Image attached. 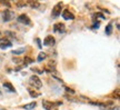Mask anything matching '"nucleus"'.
Masks as SVG:
<instances>
[{"label":"nucleus","instance_id":"1","mask_svg":"<svg viewBox=\"0 0 120 110\" xmlns=\"http://www.w3.org/2000/svg\"><path fill=\"white\" fill-rule=\"evenodd\" d=\"M29 83L34 88H41V86H42V82L40 80V78L38 76H36V75H34V76H31L29 78Z\"/></svg>","mask_w":120,"mask_h":110},{"label":"nucleus","instance_id":"2","mask_svg":"<svg viewBox=\"0 0 120 110\" xmlns=\"http://www.w3.org/2000/svg\"><path fill=\"white\" fill-rule=\"evenodd\" d=\"M58 105H60V102L55 103V102L48 101V100H43L42 101V107L45 108V110H58V108H57Z\"/></svg>","mask_w":120,"mask_h":110},{"label":"nucleus","instance_id":"3","mask_svg":"<svg viewBox=\"0 0 120 110\" xmlns=\"http://www.w3.org/2000/svg\"><path fill=\"white\" fill-rule=\"evenodd\" d=\"M61 9H62V2H58L52 9V16L53 17H59L60 13H61Z\"/></svg>","mask_w":120,"mask_h":110},{"label":"nucleus","instance_id":"4","mask_svg":"<svg viewBox=\"0 0 120 110\" xmlns=\"http://www.w3.org/2000/svg\"><path fill=\"white\" fill-rule=\"evenodd\" d=\"M13 16H15L13 12L12 11H10V10H4V12H2V19H4V22L10 21V20L13 18Z\"/></svg>","mask_w":120,"mask_h":110},{"label":"nucleus","instance_id":"5","mask_svg":"<svg viewBox=\"0 0 120 110\" xmlns=\"http://www.w3.org/2000/svg\"><path fill=\"white\" fill-rule=\"evenodd\" d=\"M17 20L20 22V23H23V25H30V23H31L29 17L27 16L26 13H22V15H20V16L18 17Z\"/></svg>","mask_w":120,"mask_h":110},{"label":"nucleus","instance_id":"6","mask_svg":"<svg viewBox=\"0 0 120 110\" xmlns=\"http://www.w3.org/2000/svg\"><path fill=\"white\" fill-rule=\"evenodd\" d=\"M56 43V40H55V38L52 37V36H47L46 38H45V40H43V45L46 47H51L53 46Z\"/></svg>","mask_w":120,"mask_h":110},{"label":"nucleus","instance_id":"7","mask_svg":"<svg viewBox=\"0 0 120 110\" xmlns=\"http://www.w3.org/2000/svg\"><path fill=\"white\" fill-rule=\"evenodd\" d=\"M64 30H66V26L64 23H61V22L55 23V26H53V31L55 32H64Z\"/></svg>","mask_w":120,"mask_h":110},{"label":"nucleus","instance_id":"8","mask_svg":"<svg viewBox=\"0 0 120 110\" xmlns=\"http://www.w3.org/2000/svg\"><path fill=\"white\" fill-rule=\"evenodd\" d=\"M61 15H62V18H64V19H66V20H73V19H75V16H73L72 13L69 11L68 9H64Z\"/></svg>","mask_w":120,"mask_h":110},{"label":"nucleus","instance_id":"9","mask_svg":"<svg viewBox=\"0 0 120 110\" xmlns=\"http://www.w3.org/2000/svg\"><path fill=\"white\" fill-rule=\"evenodd\" d=\"M9 47H11V42L9 41L8 39H0V49H7Z\"/></svg>","mask_w":120,"mask_h":110},{"label":"nucleus","instance_id":"10","mask_svg":"<svg viewBox=\"0 0 120 110\" xmlns=\"http://www.w3.org/2000/svg\"><path fill=\"white\" fill-rule=\"evenodd\" d=\"M36 106H37V102L34 101V102L27 103V105H25L22 108H23V109H26V110H32V109H34V108H36Z\"/></svg>","mask_w":120,"mask_h":110},{"label":"nucleus","instance_id":"11","mask_svg":"<svg viewBox=\"0 0 120 110\" xmlns=\"http://www.w3.org/2000/svg\"><path fill=\"white\" fill-rule=\"evenodd\" d=\"M4 88H8L9 90L11 91V92H16V89H15V87H13V86L11 85L10 82H4Z\"/></svg>","mask_w":120,"mask_h":110},{"label":"nucleus","instance_id":"12","mask_svg":"<svg viewBox=\"0 0 120 110\" xmlns=\"http://www.w3.org/2000/svg\"><path fill=\"white\" fill-rule=\"evenodd\" d=\"M27 4H29L31 8H38L39 6H40V4H39L38 1H28Z\"/></svg>","mask_w":120,"mask_h":110},{"label":"nucleus","instance_id":"13","mask_svg":"<svg viewBox=\"0 0 120 110\" xmlns=\"http://www.w3.org/2000/svg\"><path fill=\"white\" fill-rule=\"evenodd\" d=\"M25 51H26L25 48H20V49H17V50H12L11 53H12V55H21V53H23Z\"/></svg>","mask_w":120,"mask_h":110},{"label":"nucleus","instance_id":"14","mask_svg":"<svg viewBox=\"0 0 120 110\" xmlns=\"http://www.w3.org/2000/svg\"><path fill=\"white\" fill-rule=\"evenodd\" d=\"M46 57H47V55H46L45 52H40V53L38 55V58H37V60H38L39 62H40V61H42V60L46 59Z\"/></svg>","mask_w":120,"mask_h":110},{"label":"nucleus","instance_id":"15","mask_svg":"<svg viewBox=\"0 0 120 110\" xmlns=\"http://www.w3.org/2000/svg\"><path fill=\"white\" fill-rule=\"evenodd\" d=\"M111 32H112V25L111 23H109V25L106 27V34H111Z\"/></svg>","mask_w":120,"mask_h":110},{"label":"nucleus","instance_id":"16","mask_svg":"<svg viewBox=\"0 0 120 110\" xmlns=\"http://www.w3.org/2000/svg\"><path fill=\"white\" fill-rule=\"evenodd\" d=\"M22 61H25V64H34V59H31L29 57H25Z\"/></svg>","mask_w":120,"mask_h":110},{"label":"nucleus","instance_id":"17","mask_svg":"<svg viewBox=\"0 0 120 110\" xmlns=\"http://www.w3.org/2000/svg\"><path fill=\"white\" fill-rule=\"evenodd\" d=\"M29 95L32 98H37V97H39V96H40V93L36 92V91H34V90H29Z\"/></svg>","mask_w":120,"mask_h":110},{"label":"nucleus","instance_id":"18","mask_svg":"<svg viewBox=\"0 0 120 110\" xmlns=\"http://www.w3.org/2000/svg\"><path fill=\"white\" fill-rule=\"evenodd\" d=\"M16 4H17V7H26L27 2H26V1H17V2H16Z\"/></svg>","mask_w":120,"mask_h":110},{"label":"nucleus","instance_id":"19","mask_svg":"<svg viewBox=\"0 0 120 110\" xmlns=\"http://www.w3.org/2000/svg\"><path fill=\"white\" fill-rule=\"evenodd\" d=\"M12 61L13 62H16L17 64H22V59H20V58H12Z\"/></svg>","mask_w":120,"mask_h":110},{"label":"nucleus","instance_id":"20","mask_svg":"<svg viewBox=\"0 0 120 110\" xmlns=\"http://www.w3.org/2000/svg\"><path fill=\"white\" fill-rule=\"evenodd\" d=\"M94 17H97V18H101V19H105V16H103L102 13H99V12H97V13H94Z\"/></svg>","mask_w":120,"mask_h":110},{"label":"nucleus","instance_id":"21","mask_svg":"<svg viewBox=\"0 0 120 110\" xmlns=\"http://www.w3.org/2000/svg\"><path fill=\"white\" fill-rule=\"evenodd\" d=\"M32 71H36L37 73H43V70H40L38 68H32Z\"/></svg>","mask_w":120,"mask_h":110},{"label":"nucleus","instance_id":"22","mask_svg":"<svg viewBox=\"0 0 120 110\" xmlns=\"http://www.w3.org/2000/svg\"><path fill=\"white\" fill-rule=\"evenodd\" d=\"M4 34H7V36H12L13 38H16V34H13V32H10V31H6V32H4Z\"/></svg>","mask_w":120,"mask_h":110},{"label":"nucleus","instance_id":"23","mask_svg":"<svg viewBox=\"0 0 120 110\" xmlns=\"http://www.w3.org/2000/svg\"><path fill=\"white\" fill-rule=\"evenodd\" d=\"M64 89H66V91H67V92H70V93H75V90H72V89L68 88V87H64Z\"/></svg>","mask_w":120,"mask_h":110},{"label":"nucleus","instance_id":"24","mask_svg":"<svg viewBox=\"0 0 120 110\" xmlns=\"http://www.w3.org/2000/svg\"><path fill=\"white\" fill-rule=\"evenodd\" d=\"M36 42L38 43V47H39V48H40V49L42 48V45H41V42H40V39H38V38H37V39H36Z\"/></svg>","mask_w":120,"mask_h":110},{"label":"nucleus","instance_id":"25","mask_svg":"<svg viewBox=\"0 0 120 110\" xmlns=\"http://www.w3.org/2000/svg\"><path fill=\"white\" fill-rule=\"evenodd\" d=\"M98 27H99V22H94V26H92L91 28H92V29H98Z\"/></svg>","mask_w":120,"mask_h":110},{"label":"nucleus","instance_id":"26","mask_svg":"<svg viewBox=\"0 0 120 110\" xmlns=\"http://www.w3.org/2000/svg\"><path fill=\"white\" fill-rule=\"evenodd\" d=\"M0 110H6V109H0Z\"/></svg>","mask_w":120,"mask_h":110},{"label":"nucleus","instance_id":"27","mask_svg":"<svg viewBox=\"0 0 120 110\" xmlns=\"http://www.w3.org/2000/svg\"><path fill=\"white\" fill-rule=\"evenodd\" d=\"M0 95H1V91H0Z\"/></svg>","mask_w":120,"mask_h":110}]
</instances>
